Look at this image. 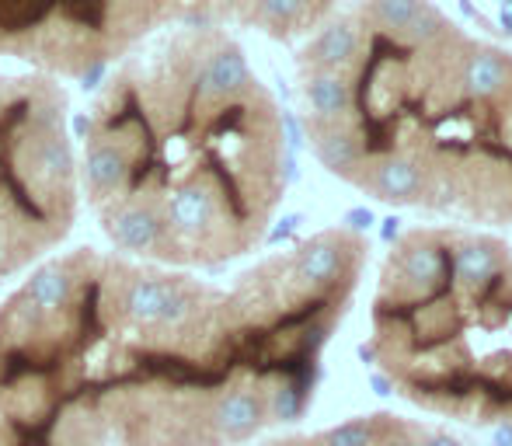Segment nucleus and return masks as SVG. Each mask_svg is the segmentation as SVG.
<instances>
[{"label":"nucleus","mask_w":512,"mask_h":446,"mask_svg":"<svg viewBox=\"0 0 512 446\" xmlns=\"http://www.w3.org/2000/svg\"><path fill=\"white\" fill-rule=\"evenodd\" d=\"M373 356L429 415L512 429V248L492 234L415 227L387 251Z\"/></svg>","instance_id":"1"},{"label":"nucleus","mask_w":512,"mask_h":446,"mask_svg":"<svg viewBox=\"0 0 512 446\" xmlns=\"http://www.w3.org/2000/svg\"><path fill=\"white\" fill-rule=\"evenodd\" d=\"M279 446H474V443H464L460 436L429 426V422L401 419V415L391 412H373L349 422H338V426L324 429L317 436H307V440H286Z\"/></svg>","instance_id":"2"},{"label":"nucleus","mask_w":512,"mask_h":446,"mask_svg":"<svg viewBox=\"0 0 512 446\" xmlns=\"http://www.w3.org/2000/svg\"><path fill=\"white\" fill-rule=\"evenodd\" d=\"M352 185L370 199L387 206H422L425 203V171L405 154H377L366 157Z\"/></svg>","instance_id":"3"},{"label":"nucleus","mask_w":512,"mask_h":446,"mask_svg":"<svg viewBox=\"0 0 512 446\" xmlns=\"http://www.w3.org/2000/svg\"><path fill=\"white\" fill-rule=\"evenodd\" d=\"M310 140H314V154L331 175L356 178L366 161V143L363 133L352 119H310Z\"/></svg>","instance_id":"4"},{"label":"nucleus","mask_w":512,"mask_h":446,"mask_svg":"<svg viewBox=\"0 0 512 446\" xmlns=\"http://www.w3.org/2000/svg\"><path fill=\"white\" fill-rule=\"evenodd\" d=\"M363 25L359 18H338L314 35L304 49V70H331V74H349L363 56Z\"/></svg>","instance_id":"5"},{"label":"nucleus","mask_w":512,"mask_h":446,"mask_svg":"<svg viewBox=\"0 0 512 446\" xmlns=\"http://www.w3.org/2000/svg\"><path fill=\"white\" fill-rule=\"evenodd\" d=\"M304 98L314 119H352V81L349 74H331V70H307Z\"/></svg>","instance_id":"6"},{"label":"nucleus","mask_w":512,"mask_h":446,"mask_svg":"<svg viewBox=\"0 0 512 446\" xmlns=\"http://www.w3.org/2000/svg\"><path fill=\"white\" fill-rule=\"evenodd\" d=\"M251 84L248 60L241 56V49H223L203 67L199 74V95L203 98H227L237 95Z\"/></svg>","instance_id":"7"},{"label":"nucleus","mask_w":512,"mask_h":446,"mask_svg":"<svg viewBox=\"0 0 512 446\" xmlns=\"http://www.w3.org/2000/svg\"><path fill=\"white\" fill-rule=\"evenodd\" d=\"M164 220L150 206H129L108 220V237L126 251H147L161 237Z\"/></svg>","instance_id":"8"},{"label":"nucleus","mask_w":512,"mask_h":446,"mask_svg":"<svg viewBox=\"0 0 512 446\" xmlns=\"http://www.w3.org/2000/svg\"><path fill=\"white\" fill-rule=\"evenodd\" d=\"M425 4L429 0H366L363 11H359V25L373 35L394 39V35H401L418 18V11Z\"/></svg>","instance_id":"9"},{"label":"nucleus","mask_w":512,"mask_h":446,"mask_svg":"<svg viewBox=\"0 0 512 446\" xmlns=\"http://www.w3.org/2000/svg\"><path fill=\"white\" fill-rule=\"evenodd\" d=\"M213 217H216L213 196L206 189H199V185L178 189L168 203V223L175 230H182V234H199V230H206L213 223Z\"/></svg>","instance_id":"10"},{"label":"nucleus","mask_w":512,"mask_h":446,"mask_svg":"<svg viewBox=\"0 0 512 446\" xmlns=\"http://www.w3.org/2000/svg\"><path fill=\"white\" fill-rule=\"evenodd\" d=\"M28 300H32L39 311H60L63 304L70 300V276L63 269H42L32 276L28 283Z\"/></svg>","instance_id":"11"},{"label":"nucleus","mask_w":512,"mask_h":446,"mask_svg":"<svg viewBox=\"0 0 512 446\" xmlns=\"http://www.w3.org/2000/svg\"><path fill=\"white\" fill-rule=\"evenodd\" d=\"M84 175H88L91 189L108 192L126 178V157L115 147H95L88 154V164H84Z\"/></svg>","instance_id":"12"},{"label":"nucleus","mask_w":512,"mask_h":446,"mask_svg":"<svg viewBox=\"0 0 512 446\" xmlns=\"http://www.w3.org/2000/svg\"><path fill=\"white\" fill-rule=\"evenodd\" d=\"M164 293H168V283H154V279H136L126 293V311L133 314L143 325H154L161 318L164 307Z\"/></svg>","instance_id":"13"},{"label":"nucleus","mask_w":512,"mask_h":446,"mask_svg":"<svg viewBox=\"0 0 512 446\" xmlns=\"http://www.w3.org/2000/svg\"><path fill=\"white\" fill-rule=\"evenodd\" d=\"M35 157H39L42 175H49V178H67L70 168H74V154H70V143L63 140L60 133L46 136V140L39 143V150H35Z\"/></svg>","instance_id":"14"},{"label":"nucleus","mask_w":512,"mask_h":446,"mask_svg":"<svg viewBox=\"0 0 512 446\" xmlns=\"http://www.w3.org/2000/svg\"><path fill=\"white\" fill-rule=\"evenodd\" d=\"M255 11L265 25L290 28L297 21H304V14L310 11V0H255Z\"/></svg>","instance_id":"15"},{"label":"nucleus","mask_w":512,"mask_h":446,"mask_svg":"<svg viewBox=\"0 0 512 446\" xmlns=\"http://www.w3.org/2000/svg\"><path fill=\"white\" fill-rule=\"evenodd\" d=\"M32 126H35V133L53 136L56 126H60V112H56L53 105H49V109H39V115H32Z\"/></svg>","instance_id":"16"},{"label":"nucleus","mask_w":512,"mask_h":446,"mask_svg":"<svg viewBox=\"0 0 512 446\" xmlns=\"http://www.w3.org/2000/svg\"><path fill=\"white\" fill-rule=\"evenodd\" d=\"M105 63L102 60H98V63H91V67L88 70H84V77H81V88L84 91H95L98 88V84H102V77H105Z\"/></svg>","instance_id":"17"},{"label":"nucleus","mask_w":512,"mask_h":446,"mask_svg":"<svg viewBox=\"0 0 512 446\" xmlns=\"http://www.w3.org/2000/svg\"><path fill=\"white\" fill-rule=\"evenodd\" d=\"M74 133L77 136H88L91 133V119H88V115H77V119H74Z\"/></svg>","instance_id":"18"}]
</instances>
